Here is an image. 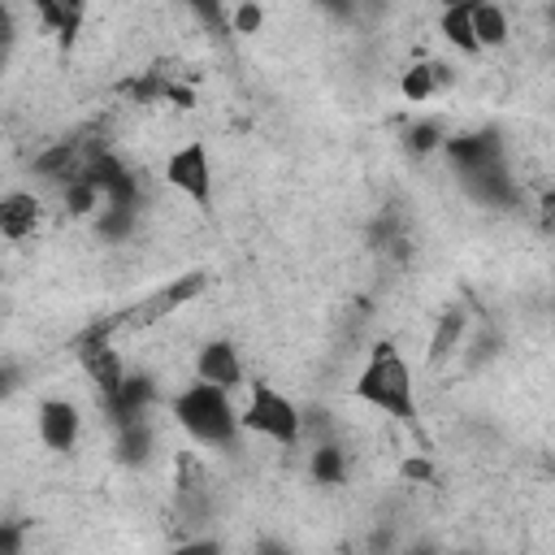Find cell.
<instances>
[{"label": "cell", "mask_w": 555, "mask_h": 555, "mask_svg": "<svg viewBox=\"0 0 555 555\" xmlns=\"http://www.w3.org/2000/svg\"><path fill=\"white\" fill-rule=\"evenodd\" d=\"M152 395H156V386H152V377H147V373H126V377H121V386H117V395H113V399H104V403L113 408L117 425H126V421L147 416Z\"/></svg>", "instance_id": "cell-10"}, {"label": "cell", "mask_w": 555, "mask_h": 555, "mask_svg": "<svg viewBox=\"0 0 555 555\" xmlns=\"http://www.w3.org/2000/svg\"><path fill=\"white\" fill-rule=\"evenodd\" d=\"M35 17L43 30H52L61 43H69L78 30H82V17H87V0H30Z\"/></svg>", "instance_id": "cell-9"}, {"label": "cell", "mask_w": 555, "mask_h": 555, "mask_svg": "<svg viewBox=\"0 0 555 555\" xmlns=\"http://www.w3.org/2000/svg\"><path fill=\"white\" fill-rule=\"evenodd\" d=\"M551 22H555V4H551Z\"/></svg>", "instance_id": "cell-22"}, {"label": "cell", "mask_w": 555, "mask_h": 555, "mask_svg": "<svg viewBox=\"0 0 555 555\" xmlns=\"http://www.w3.org/2000/svg\"><path fill=\"white\" fill-rule=\"evenodd\" d=\"M434 91H438L434 61H429V65H408V69H403V78H399V95H403L408 104H425Z\"/></svg>", "instance_id": "cell-15"}, {"label": "cell", "mask_w": 555, "mask_h": 555, "mask_svg": "<svg viewBox=\"0 0 555 555\" xmlns=\"http://www.w3.org/2000/svg\"><path fill=\"white\" fill-rule=\"evenodd\" d=\"M464 325H468V317H464L460 308H451V312H442V317H438L434 338H429V364H442V360H451V356L460 351Z\"/></svg>", "instance_id": "cell-13"}, {"label": "cell", "mask_w": 555, "mask_h": 555, "mask_svg": "<svg viewBox=\"0 0 555 555\" xmlns=\"http://www.w3.org/2000/svg\"><path fill=\"white\" fill-rule=\"evenodd\" d=\"M473 4H481V0H438V9H473Z\"/></svg>", "instance_id": "cell-21"}, {"label": "cell", "mask_w": 555, "mask_h": 555, "mask_svg": "<svg viewBox=\"0 0 555 555\" xmlns=\"http://www.w3.org/2000/svg\"><path fill=\"white\" fill-rule=\"evenodd\" d=\"M35 225H39V195L35 191H9L0 199V234L9 243H22L35 234Z\"/></svg>", "instance_id": "cell-8"}, {"label": "cell", "mask_w": 555, "mask_h": 555, "mask_svg": "<svg viewBox=\"0 0 555 555\" xmlns=\"http://www.w3.org/2000/svg\"><path fill=\"white\" fill-rule=\"evenodd\" d=\"M243 429L247 434H260V438H269L278 447H295L304 438V412L273 382L251 377L247 382V403H243Z\"/></svg>", "instance_id": "cell-3"}, {"label": "cell", "mask_w": 555, "mask_h": 555, "mask_svg": "<svg viewBox=\"0 0 555 555\" xmlns=\"http://www.w3.org/2000/svg\"><path fill=\"white\" fill-rule=\"evenodd\" d=\"M473 26H477V39H481V52L486 48H503L512 39V22H507L503 4H494V0L473 4Z\"/></svg>", "instance_id": "cell-12"}, {"label": "cell", "mask_w": 555, "mask_h": 555, "mask_svg": "<svg viewBox=\"0 0 555 555\" xmlns=\"http://www.w3.org/2000/svg\"><path fill=\"white\" fill-rule=\"evenodd\" d=\"M260 22H264V13H260L256 0H238V4H234V30H238V35H256Z\"/></svg>", "instance_id": "cell-16"}, {"label": "cell", "mask_w": 555, "mask_h": 555, "mask_svg": "<svg viewBox=\"0 0 555 555\" xmlns=\"http://www.w3.org/2000/svg\"><path fill=\"white\" fill-rule=\"evenodd\" d=\"M438 139H442V134H438V126H434V121H421V126H412V130H408V143H412L416 152L438 147Z\"/></svg>", "instance_id": "cell-18"}, {"label": "cell", "mask_w": 555, "mask_h": 555, "mask_svg": "<svg viewBox=\"0 0 555 555\" xmlns=\"http://www.w3.org/2000/svg\"><path fill=\"white\" fill-rule=\"evenodd\" d=\"M186 9H195V17L204 22V26H212V30H221V22H225V9H221V0H182Z\"/></svg>", "instance_id": "cell-17"}, {"label": "cell", "mask_w": 555, "mask_h": 555, "mask_svg": "<svg viewBox=\"0 0 555 555\" xmlns=\"http://www.w3.org/2000/svg\"><path fill=\"white\" fill-rule=\"evenodd\" d=\"M403 477H412V481H429L434 468H429L425 460H408V464H403Z\"/></svg>", "instance_id": "cell-20"}, {"label": "cell", "mask_w": 555, "mask_h": 555, "mask_svg": "<svg viewBox=\"0 0 555 555\" xmlns=\"http://www.w3.org/2000/svg\"><path fill=\"white\" fill-rule=\"evenodd\" d=\"M351 395L360 403H369L373 412L399 421V425H416V395H412V369L399 356L395 343H373L364 369L351 382Z\"/></svg>", "instance_id": "cell-1"}, {"label": "cell", "mask_w": 555, "mask_h": 555, "mask_svg": "<svg viewBox=\"0 0 555 555\" xmlns=\"http://www.w3.org/2000/svg\"><path fill=\"white\" fill-rule=\"evenodd\" d=\"M438 35L464 56L481 52V39H477V26H473V9H438Z\"/></svg>", "instance_id": "cell-11"}, {"label": "cell", "mask_w": 555, "mask_h": 555, "mask_svg": "<svg viewBox=\"0 0 555 555\" xmlns=\"http://www.w3.org/2000/svg\"><path fill=\"white\" fill-rule=\"evenodd\" d=\"M204 273H186V278H173L169 286H160L152 299H143V304H134V308H126L117 321H104L108 330L113 325H121V330H143V325H152V321H160V317H169V312H178L186 299H195L199 291H204Z\"/></svg>", "instance_id": "cell-5"}, {"label": "cell", "mask_w": 555, "mask_h": 555, "mask_svg": "<svg viewBox=\"0 0 555 555\" xmlns=\"http://www.w3.org/2000/svg\"><path fill=\"white\" fill-rule=\"evenodd\" d=\"M169 412H173L178 429L186 438H195L199 447H221L225 451L243 434V412L230 403V390H221V386H212L204 377H195L191 386H182L173 395Z\"/></svg>", "instance_id": "cell-2"}, {"label": "cell", "mask_w": 555, "mask_h": 555, "mask_svg": "<svg viewBox=\"0 0 555 555\" xmlns=\"http://www.w3.org/2000/svg\"><path fill=\"white\" fill-rule=\"evenodd\" d=\"M195 377L221 386V390H238L243 386V360H238V347L230 338H208L199 343L195 351Z\"/></svg>", "instance_id": "cell-7"}, {"label": "cell", "mask_w": 555, "mask_h": 555, "mask_svg": "<svg viewBox=\"0 0 555 555\" xmlns=\"http://www.w3.org/2000/svg\"><path fill=\"white\" fill-rule=\"evenodd\" d=\"M312 481H321V486L347 481V451L334 442H317L312 447Z\"/></svg>", "instance_id": "cell-14"}, {"label": "cell", "mask_w": 555, "mask_h": 555, "mask_svg": "<svg viewBox=\"0 0 555 555\" xmlns=\"http://www.w3.org/2000/svg\"><path fill=\"white\" fill-rule=\"evenodd\" d=\"M317 9H321V13H330V17H338V22L360 17V0H317Z\"/></svg>", "instance_id": "cell-19"}, {"label": "cell", "mask_w": 555, "mask_h": 555, "mask_svg": "<svg viewBox=\"0 0 555 555\" xmlns=\"http://www.w3.org/2000/svg\"><path fill=\"white\" fill-rule=\"evenodd\" d=\"M35 434L48 451L56 455H69L82 438V412L74 399H39L35 408Z\"/></svg>", "instance_id": "cell-6"}, {"label": "cell", "mask_w": 555, "mask_h": 555, "mask_svg": "<svg viewBox=\"0 0 555 555\" xmlns=\"http://www.w3.org/2000/svg\"><path fill=\"white\" fill-rule=\"evenodd\" d=\"M165 182L186 195L195 208L212 204V160H208V143L204 139H186L182 147H173L165 156Z\"/></svg>", "instance_id": "cell-4"}]
</instances>
